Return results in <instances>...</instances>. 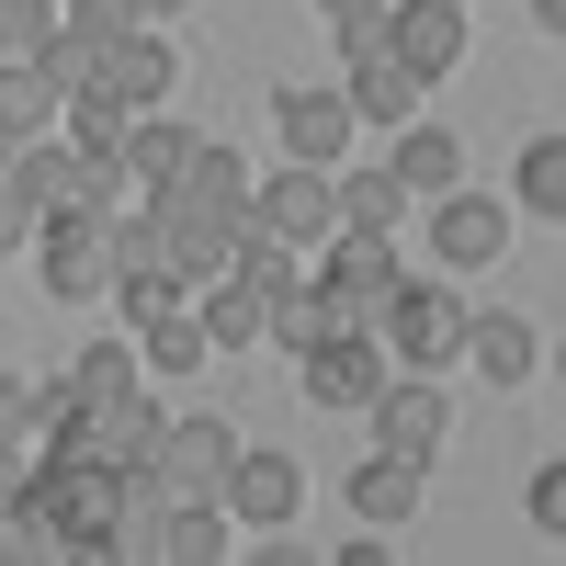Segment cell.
Returning <instances> with one entry per match:
<instances>
[{
	"label": "cell",
	"instance_id": "obj_1",
	"mask_svg": "<svg viewBox=\"0 0 566 566\" xmlns=\"http://www.w3.org/2000/svg\"><path fill=\"white\" fill-rule=\"evenodd\" d=\"M45 510V533H57V555H136V533H148V510H136V476L114 453H91V464H34V488Z\"/></svg>",
	"mask_w": 566,
	"mask_h": 566
},
{
	"label": "cell",
	"instance_id": "obj_2",
	"mask_svg": "<svg viewBox=\"0 0 566 566\" xmlns=\"http://www.w3.org/2000/svg\"><path fill=\"white\" fill-rule=\"evenodd\" d=\"M148 227H159V250H170V272H181V283H216L227 261H239V239H250V227L227 216V205H205L193 181H159Z\"/></svg>",
	"mask_w": 566,
	"mask_h": 566
},
{
	"label": "cell",
	"instance_id": "obj_3",
	"mask_svg": "<svg viewBox=\"0 0 566 566\" xmlns=\"http://www.w3.org/2000/svg\"><path fill=\"white\" fill-rule=\"evenodd\" d=\"M374 340H386V363H453V340H464V306H453V283H397L386 295V317H374Z\"/></svg>",
	"mask_w": 566,
	"mask_h": 566
},
{
	"label": "cell",
	"instance_id": "obj_4",
	"mask_svg": "<svg viewBox=\"0 0 566 566\" xmlns=\"http://www.w3.org/2000/svg\"><path fill=\"white\" fill-rule=\"evenodd\" d=\"M363 419H374V453H408V464H431V453H442V431H453L442 386H419V374H386V386L363 397Z\"/></svg>",
	"mask_w": 566,
	"mask_h": 566
},
{
	"label": "cell",
	"instance_id": "obj_5",
	"mask_svg": "<svg viewBox=\"0 0 566 566\" xmlns=\"http://www.w3.org/2000/svg\"><path fill=\"white\" fill-rule=\"evenodd\" d=\"M239 227H261V239H283V250L340 239V193H328V170H283V181H261V193H250Z\"/></svg>",
	"mask_w": 566,
	"mask_h": 566
},
{
	"label": "cell",
	"instance_id": "obj_6",
	"mask_svg": "<svg viewBox=\"0 0 566 566\" xmlns=\"http://www.w3.org/2000/svg\"><path fill=\"white\" fill-rule=\"evenodd\" d=\"M34 250H45L57 295H114V216H45Z\"/></svg>",
	"mask_w": 566,
	"mask_h": 566
},
{
	"label": "cell",
	"instance_id": "obj_7",
	"mask_svg": "<svg viewBox=\"0 0 566 566\" xmlns=\"http://www.w3.org/2000/svg\"><path fill=\"white\" fill-rule=\"evenodd\" d=\"M431 250H442V272H488L499 250H510V205H488V193H453L431 205Z\"/></svg>",
	"mask_w": 566,
	"mask_h": 566
},
{
	"label": "cell",
	"instance_id": "obj_8",
	"mask_svg": "<svg viewBox=\"0 0 566 566\" xmlns=\"http://www.w3.org/2000/svg\"><path fill=\"white\" fill-rule=\"evenodd\" d=\"M227 510H239V522H261V533H283V522L306 510L295 453H250V442H239V464H227Z\"/></svg>",
	"mask_w": 566,
	"mask_h": 566
},
{
	"label": "cell",
	"instance_id": "obj_9",
	"mask_svg": "<svg viewBox=\"0 0 566 566\" xmlns=\"http://www.w3.org/2000/svg\"><path fill=\"white\" fill-rule=\"evenodd\" d=\"M419 91H431V80H419V69L397 57V45H386V34H363V45H352V91H340L352 114H374V125H408V114H419Z\"/></svg>",
	"mask_w": 566,
	"mask_h": 566
},
{
	"label": "cell",
	"instance_id": "obj_10",
	"mask_svg": "<svg viewBox=\"0 0 566 566\" xmlns=\"http://www.w3.org/2000/svg\"><path fill=\"white\" fill-rule=\"evenodd\" d=\"M386 45H397L419 80H442L464 57V0H386Z\"/></svg>",
	"mask_w": 566,
	"mask_h": 566
},
{
	"label": "cell",
	"instance_id": "obj_11",
	"mask_svg": "<svg viewBox=\"0 0 566 566\" xmlns=\"http://www.w3.org/2000/svg\"><path fill=\"white\" fill-rule=\"evenodd\" d=\"M227 464H239V431H227V419H170L159 476H170L181 499H216V488H227Z\"/></svg>",
	"mask_w": 566,
	"mask_h": 566
},
{
	"label": "cell",
	"instance_id": "obj_12",
	"mask_svg": "<svg viewBox=\"0 0 566 566\" xmlns=\"http://www.w3.org/2000/svg\"><path fill=\"white\" fill-rule=\"evenodd\" d=\"M103 91H114L125 114H136V103H170V91H181V45H159L148 23H136L125 45H103Z\"/></svg>",
	"mask_w": 566,
	"mask_h": 566
},
{
	"label": "cell",
	"instance_id": "obj_13",
	"mask_svg": "<svg viewBox=\"0 0 566 566\" xmlns=\"http://www.w3.org/2000/svg\"><path fill=\"white\" fill-rule=\"evenodd\" d=\"M374 386H386V340H374V328H363V340H317L306 352V397L317 408H363Z\"/></svg>",
	"mask_w": 566,
	"mask_h": 566
},
{
	"label": "cell",
	"instance_id": "obj_14",
	"mask_svg": "<svg viewBox=\"0 0 566 566\" xmlns=\"http://www.w3.org/2000/svg\"><path fill=\"white\" fill-rule=\"evenodd\" d=\"M419 476H431V464H408V453H363L352 464V522L363 533H397L408 510H419Z\"/></svg>",
	"mask_w": 566,
	"mask_h": 566
},
{
	"label": "cell",
	"instance_id": "obj_15",
	"mask_svg": "<svg viewBox=\"0 0 566 566\" xmlns=\"http://www.w3.org/2000/svg\"><path fill=\"white\" fill-rule=\"evenodd\" d=\"M283 148H295V170H328V159H340V136H352V103H340V91H283Z\"/></svg>",
	"mask_w": 566,
	"mask_h": 566
},
{
	"label": "cell",
	"instance_id": "obj_16",
	"mask_svg": "<svg viewBox=\"0 0 566 566\" xmlns=\"http://www.w3.org/2000/svg\"><path fill=\"white\" fill-rule=\"evenodd\" d=\"M464 363L488 374V386H533V363H544V340H533V317H464V340H453Z\"/></svg>",
	"mask_w": 566,
	"mask_h": 566
},
{
	"label": "cell",
	"instance_id": "obj_17",
	"mask_svg": "<svg viewBox=\"0 0 566 566\" xmlns=\"http://www.w3.org/2000/svg\"><path fill=\"white\" fill-rule=\"evenodd\" d=\"M193 317H205V340H216V352H239V340H261V328H272V306L250 295V283H239V272H216Z\"/></svg>",
	"mask_w": 566,
	"mask_h": 566
},
{
	"label": "cell",
	"instance_id": "obj_18",
	"mask_svg": "<svg viewBox=\"0 0 566 566\" xmlns=\"http://www.w3.org/2000/svg\"><path fill=\"white\" fill-rule=\"evenodd\" d=\"M45 114H69V103H57V80H45L34 57H0V136L23 148V136H34Z\"/></svg>",
	"mask_w": 566,
	"mask_h": 566
},
{
	"label": "cell",
	"instance_id": "obj_19",
	"mask_svg": "<svg viewBox=\"0 0 566 566\" xmlns=\"http://www.w3.org/2000/svg\"><path fill=\"white\" fill-rule=\"evenodd\" d=\"M136 555H181V566H205V555H227V522H216L205 499H170V510H159V533L136 544Z\"/></svg>",
	"mask_w": 566,
	"mask_h": 566
},
{
	"label": "cell",
	"instance_id": "obj_20",
	"mask_svg": "<svg viewBox=\"0 0 566 566\" xmlns=\"http://www.w3.org/2000/svg\"><path fill=\"white\" fill-rule=\"evenodd\" d=\"M193 148H205V136H181V125H125V181H148V193H159V181L193 170Z\"/></svg>",
	"mask_w": 566,
	"mask_h": 566
},
{
	"label": "cell",
	"instance_id": "obj_21",
	"mask_svg": "<svg viewBox=\"0 0 566 566\" xmlns=\"http://www.w3.org/2000/svg\"><path fill=\"white\" fill-rule=\"evenodd\" d=\"M136 340H148V352H136V363H181V374H193V363L216 352V340H205V317L181 306V295H170V306H148V317H136Z\"/></svg>",
	"mask_w": 566,
	"mask_h": 566
},
{
	"label": "cell",
	"instance_id": "obj_22",
	"mask_svg": "<svg viewBox=\"0 0 566 566\" xmlns=\"http://www.w3.org/2000/svg\"><path fill=\"white\" fill-rule=\"evenodd\" d=\"M57 386H69V397H91L103 419H125V408H136V352H80Z\"/></svg>",
	"mask_w": 566,
	"mask_h": 566
},
{
	"label": "cell",
	"instance_id": "obj_23",
	"mask_svg": "<svg viewBox=\"0 0 566 566\" xmlns=\"http://www.w3.org/2000/svg\"><path fill=\"white\" fill-rule=\"evenodd\" d=\"M34 69H45V80H57V103H80V91H103V45H91L80 23H57V34H45V45H34Z\"/></svg>",
	"mask_w": 566,
	"mask_h": 566
},
{
	"label": "cell",
	"instance_id": "obj_24",
	"mask_svg": "<svg viewBox=\"0 0 566 566\" xmlns=\"http://www.w3.org/2000/svg\"><path fill=\"white\" fill-rule=\"evenodd\" d=\"M386 170H397V193H431V205H442L453 181H464V159H453V136H431V125H419V136H408V148H397Z\"/></svg>",
	"mask_w": 566,
	"mask_h": 566
},
{
	"label": "cell",
	"instance_id": "obj_25",
	"mask_svg": "<svg viewBox=\"0 0 566 566\" xmlns=\"http://www.w3.org/2000/svg\"><path fill=\"white\" fill-rule=\"evenodd\" d=\"M510 181H522V205L555 227L566 216V136H533V148H522V170H510Z\"/></svg>",
	"mask_w": 566,
	"mask_h": 566
},
{
	"label": "cell",
	"instance_id": "obj_26",
	"mask_svg": "<svg viewBox=\"0 0 566 566\" xmlns=\"http://www.w3.org/2000/svg\"><path fill=\"white\" fill-rule=\"evenodd\" d=\"M193 193H205V205H227V216H250L261 181H250V159H239V148H193Z\"/></svg>",
	"mask_w": 566,
	"mask_h": 566
},
{
	"label": "cell",
	"instance_id": "obj_27",
	"mask_svg": "<svg viewBox=\"0 0 566 566\" xmlns=\"http://www.w3.org/2000/svg\"><path fill=\"white\" fill-rule=\"evenodd\" d=\"M328 193H340V227H397V170H363V181H328Z\"/></svg>",
	"mask_w": 566,
	"mask_h": 566
},
{
	"label": "cell",
	"instance_id": "obj_28",
	"mask_svg": "<svg viewBox=\"0 0 566 566\" xmlns=\"http://www.w3.org/2000/svg\"><path fill=\"white\" fill-rule=\"evenodd\" d=\"M69 136H80V159L125 148V103H114V91H80V103H69Z\"/></svg>",
	"mask_w": 566,
	"mask_h": 566
},
{
	"label": "cell",
	"instance_id": "obj_29",
	"mask_svg": "<svg viewBox=\"0 0 566 566\" xmlns=\"http://www.w3.org/2000/svg\"><path fill=\"white\" fill-rule=\"evenodd\" d=\"M57 34V0H0V57H34Z\"/></svg>",
	"mask_w": 566,
	"mask_h": 566
},
{
	"label": "cell",
	"instance_id": "obj_30",
	"mask_svg": "<svg viewBox=\"0 0 566 566\" xmlns=\"http://www.w3.org/2000/svg\"><path fill=\"white\" fill-rule=\"evenodd\" d=\"M57 23H80L91 45H125V34H136V23H148V12H136V0H69V12H57Z\"/></svg>",
	"mask_w": 566,
	"mask_h": 566
},
{
	"label": "cell",
	"instance_id": "obj_31",
	"mask_svg": "<svg viewBox=\"0 0 566 566\" xmlns=\"http://www.w3.org/2000/svg\"><path fill=\"white\" fill-rule=\"evenodd\" d=\"M34 227H45V205H34V181H23V170H0V250H23Z\"/></svg>",
	"mask_w": 566,
	"mask_h": 566
},
{
	"label": "cell",
	"instance_id": "obj_32",
	"mask_svg": "<svg viewBox=\"0 0 566 566\" xmlns=\"http://www.w3.org/2000/svg\"><path fill=\"white\" fill-rule=\"evenodd\" d=\"M317 12H328V34H340V45H363V34H386V0H317Z\"/></svg>",
	"mask_w": 566,
	"mask_h": 566
},
{
	"label": "cell",
	"instance_id": "obj_33",
	"mask_svg": "<svg viewBox=\"0 0 566 566\" xmlns=\"http://www.w3.org/2000/svg\"><path fill=\"white\" fill-rule=\"evenodd\" d=\"M0 442H34V386L23 374H0Z\"/></svg>",
	"mask_w": 566,
	"mask_h": 566
},
{
	"label": "cell",
	"instance_id": "obj_34",
	"mask_svg": "<svg viewBox=\"0 0 566 566\" xmlns=\"http://www.w3.org/2000/svg\"><path fill=\"white\" fill-rule=\"evenodd\" d=\"M533 522H544V544L566 533V464H544V476H533Z\"/></svg>",
	"mask_w": 566,
	"mask_h": 566
},
{
	"label": "cell",
	"instance_id": "obj_35",
	"mask_svg": "<svg viewBox=\"0 0 566 566\" xmlns=\"http://www.w3.org/2000/svg\"><path fill=\"white\" fill-rule=\"evenodd\" d=\"M34 464H45V453H34V442H0V510H12V499H23V488H34Z\"/></svg>",
	"mask_w": 566,
	"mask_h": 566
},
{
	"label": "cell",
	"instance_id": "obj_36",
	"mask_svg": "<svg viewBox=\"0 0 566 566\" xmlns=\"http://www.w3.org/2000/svg\"><path fill=\"white\" fill-rule=\"evenodd\" d=\"M533 23H544V34H566V0H533Z\"/></svg>",
	"mask_w": 566,
	"mask_h": 566
},
{
	"label": "cell",
	"instance_id": "obj_37",
	"mask_svg": "<svg viewBox=\"0 0 566 566\" xmlns=\"http://www.w3.org/2000/svg\"><path fill=\"white\" fill-rule=\"evenodd\" d=\"M136 12H181V0H136Z\"/></svg>",
	"mask_w": 566,
	"mask_h": 566
},
{
	"label": "cell",
	"instance_id": "obj_38",
	"mask_svg": "<svg viewBox=\"0 0 566 566\" xmlns=\"http://www.w3.org/2000/svg\"><path fill=\"white\" fill-rule=\"evenodd\" d=\"M12 159H23V148H12V136H0V170H12Z\"/></svg>",
	"mask_w": 566,
	"mask_h": 566
}]
</instances>
